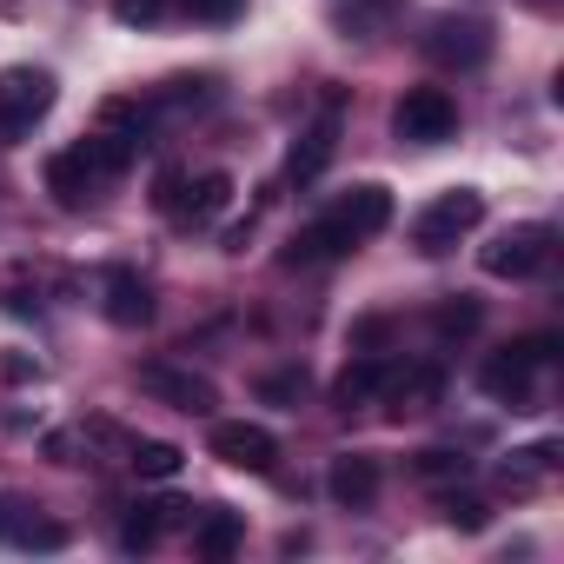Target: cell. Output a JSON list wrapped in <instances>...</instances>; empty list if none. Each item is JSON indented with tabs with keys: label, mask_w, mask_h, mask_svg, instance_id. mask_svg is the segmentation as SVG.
<instances>
[{
	"label": "cell",
	"mask_w": 564,
	"mask_h": 564,
	"mask_svg": "<svg viewBox=\"0 0 564 564\" xmlns=\"http://www.w3.org/2000/svg\"><path fill=\"white\" fill-rule=\"evenodd\" d=\"M485 226V193L478 186H445L419 219H412V246L419 252H452L465 232H478Z\"/></svg>",
	"instance_id": "cell-1"
},
{
	"label": "cell",
	"mask_w": 564,
	"mask_h": 564,
	"mask_svg": "<svg viewBox=\"0 0 564 564\" xmlns=\"http://www.w3.org/2000/svg\"><path fill=\"white\" fill-rule=\"evenodd\" d=\"M551 359H557V339H551V333L518 339V346H505V352H491V359L478 366V386L518 412V405H531V379H538V366H551Z\"/></svg>",
	"instance_id": "cell-2"
},
{
	"label": "cell",
	"mask_w": 564,
	"mask_h": 564,
	"mask_svg": "<svg viewBox=\"0 0 564 564\" xmlns=\"http://www.w3.org/2000/svg\"><path fill=\"white\" fill-rule=\"evenodd\" d=\"M54 113V74L47 67H0V140H21Z\"/></svg>",
	"instance_id": "cell-3"
},
{
	"label": "cell",
	"mask_w": 564,
	"mask_h": 564,
	"mask_svg": "<svg viewBox=\"0 0 564 564\" xmlns=\"http://www.w3.org/2000/svg\"><path fill=\"white\" fill-rule=\"evenodd\" d=\"M392 133L412 140V147H438L458 133V100L445 87H405L399 107H392Z\"/></svg>",
	"instance_id": "cell-4"
},
{
	"label": "cell",
	"mask_w": 564,
	"mask_h": 564,
	"mask_svg": "<svg viewBox=\"0 0 564 564\" xmlns=\"http://www.w3.org/2000/svg\"><path fill=\"white\" fill-rule=\"evenodd\" d=\"M551 226L544 219H531V226H511V232H498L485 252H478V265L491 272V279H531V272H544V259H551Z\"/></svg>",
	"instance_id": "cell-5"
},
{
	"label": "cell",
	"mask_w": 564,
	"mask_h": 564,
	"mask_svg": "<svg viewBox=\"0 0 564 564\" xmlns=\"http://www.w3.org/2000/svg\"><path fill=\"white\" fill-rule=\"evenodd\" d=\"M140 392L160 399V405H173V412H193V419H213V405H219L213 379H206V372H186V366H173V359H147V366H140Z\"/></svg>",
	"instance_id": "cell-6"
},
{
	"label": "cell",
	"mask_w": 564,
	"mask_h": 564,
	"mask_svg": "<svg viewBox=\"0 0 564 564\" xmlns=\"http://www.w3.org/2000/svg\"><path fill=\"white\" fill-rule=\"evenodd\" d=\"M425 54L438 67H485L491 61V21H478V14H438L425 28Z\"/></svg>",
	"instance_id": "cell-7"
},
{
	"label": "cell",
	"mask_w": 564,
	"mask_h": 564,
	"mask_svg": "<svg viewBox=\"0 0 564 564\" xmlns=\"http://www.w3.org/2000/svg\"><path fill=\"white\" fill-rule=\"evenodd\" d=\"M206 452H213L219 465H232V471H272V458H279V438H272L265 425L219 419V425L206 432Z\"/></svg>",
	"instance_id": "cell-8"
},
{
	"label": "cell",
	"mask_w": 564,
	"mask_h": 564,
	"mask_svg": "<svg viewBox=\"0 0 564 564\" xmlns=\"http://www.w3.org/2000/svg\"><path fill=\"white\" fill-rule=\"evenodd\" d=\"M100 313L120 326V333H140V326H153V293H147V279L133 272V265H107V279H100Z\"/></svg>",
	"instance_id": "cell-9"
},
{
	"label": "cell",
	"mask_w": 564,
	"mask_h": 564,
	"mask_svg": "<svg viewBox=\"0 0 564 564\" xmlns=\"http://www.w3.org/2000/svg\"><path fill=\"white\" fill-rule=\"evenodd\" d=\"M333 153H339V100L300 133V147H293V160H286V186H313V180L333 166Z\"/></svg>",
	"instance_id": "cell-10"
},
{
	"label": "cell",
	"mask_w": 564,
	"mask_h": 564,
	"mask_svg": "<svg viewBox=\"0 0 564 564\" xmlns=\"http://www.w3.org/2000/svg\"><path fill=\"white\" fill-rule=\"evenodd\" d=\"M326 491H333V505L366 511V505L379 498V458H372V452H339V458L326 465Z\"/></svg>",
	"instance_id": "cell-11"
},
{
	"label": "cell",
	"mask_w": 564,
	"mask_h": 564,
	"mask_svg": "<svg viewBox=\"0 0 564 564\" xmlns=\"http://www.w3.org/2000/svg\"><path fill=\"white\" fill-rule=\"evenodd\" d=\"M352 246H359V239H352V232H346L333 213H319L313 226H300V232H293V246H286V265H326V259H346Z\"/></svg>",
	"instance_id": "cell-12"
},
{
	"label": "cell",
	"mask_w": 564,
	"mask_h": 564,
	"mask_svg": "<svg viewBox=\"0 0 564 564\" xmlns=\"http://www.w3.org/2000/svg\"><path fill=\"white\" fill-rule=\"evenodd\" d=\"M333 219H339L352 239H372V232H386V226H392V193L366 180V186H352V193L333 206Z\"/></svg>",
	"instance_id": "cell-13"
},
{
	"label": "cell",
	"mask_w": 564,
	"mask_h": 564,
	"mask_svg": "<svg viewBox=\"0 0 564 564\" xmlns=\"http://www.w3.org/2000/svg\"><path fill=\"white\" fill-rule=\"evenodd\" d=\"M94 186H100V173L80 160V147H67V153H54V160H47V193H54V206L80 213V206L94 199Z\"/></svg>",
	"instance_id": "cell-14"
},
{
	"label": "cell",
	"mask_w": 564,
	"mask_h": 564,
	"mask_svg": "<svg viewBox=\"0 0 564 564\" xmlns=\"http://www.w3.org/2000/svg\"><path fill=\"white\" fill-rule=\"evenodd\" d=\"M246 544V518L239 511H226V505H206V511H193V551L199 557H232Z\"/></svg>",
	"instance_id": "cell-15"
},
{
	"label": "cell",
	"mask_w": 564,
	"mask_h": 564,
	"mask_svg": "<svg viewBox=\"0 0 564 564\" xmlns=\"http://www.w3.org/2000/svg\"><path fill=\"white\" fill-rule=\"evenodd\" d=\"M386 379H392V366L366 352V359H352V366L333 379V405H339V412H359V405H372V399L386 392Z\"/></svg>",
	"instance_id": "cell-16"
},
{
	"label": "cell",
	"mask_w": 564,
	"mask_h": 564,
	"mask_svg": "<svg viewBox=\"0 0 564 564\" xmlns=\"http://www.w3.org/2000/svg\"><path fill=\"white\" fill-rule=\"evenodd\" d=\"M80 160L100 173V180H113V173H127L133 160H140V133H120V127H100V133H87L80 140Z\"/></svg>",
	"instance_id": "cell-17"
},
{
	"label": "cell",
	"mask_w": 564,
	"mask_h": 564,
	"mask_svg": "<svg viewBox=\"0 0 564 564\" xmlns=\"http://www.w3.org/2000/svg\"><path fill=\"white\" fill-rule=\"evenodd\" d=\"M226 206H232V173H199V180L180 193V213H173V219H180V226H206V219H219Z\"/></svg>",
	"instance_id": "cell-18"
},
{
	"label": "cell",
	"mask_w": 564,
	"mask_h": 564,
	"mask_svg": "<svg viewBox=\"0 0 564 564\" xmlns=\"http://www.w3.org/2000/svg\"><path fill=\"white\" fill-rule=\"evenodd\" d=\"M127 465H133L140 478H180V465H186V452H180V445H166V438H140Z\"/></svg>",
	"instance_id": "cell-19"
},
{
	"label": "cell",
	"mask_w": 564,
	"mask_h": 564,
	"mask_svg": "<svg viewBox=\"0 0 564 564\" xmlns=\"http://www.w3.org/2000/svg\"><path fill=\"white\" fill-rule=\"evenodd\" d=\"M478 319H485V306L458 293V300H445V306L432 313V333H438V339H465V333H478Z\"/></svg>",
	"instance_id": "cell-20"
},
{
	"label": "cell",
	"mask_w": 564,
	"mask_h": 564,
	"mask_svg": "<svg viewBox=\"0 0 564 564\" xmlns=\"http://www.w3.org/2000/svg\"><path fill=\"white\" fill-rule=\"evenodd\" d=\"M8 544H21V551H61L67 531L47 524V518H14V524H8Z\"/></svg>",
	"instance_id": "cell-21"
},
{
	"label": "cell",
	"mask_w": 564,
	"mask_h": 564,
	"mask_svg": "<svg viewBox=\"0 0 564 564\" xmlns=\"http://www.w3.org/2000/svg\"><path fill=\"white\" fill-rule=\"evenodd\" d=\"M206 100H213V80H206V74H199V80L180 74V80H166V87L153 94V107H206Z\"/></svg>",
	"instance_id": "cell-22"
},
{
	"label": "cell",
	"mask_w": 564,
	"mask_h": 564,
	"mask_svg": "<svg viewBox=\"0 0 564 564\" xmlns=\"http://www.w3.org/2000/svg\"><path fill=\"white\" fill-rule=\"evenodd\" d=\"M306 392V366H286V372H265L259 379V399H272V405H293Z\"/></svg>",
	"instance_id": "cell-23"
},
{
	"label": "cell",
	"mask_w": 564,
	"mask_h": 564,
	"mask_svg": "<svg viewBox=\"0 0 564 564\" xmlns=\"http://www.w3.org/2000/svg\"><path fill=\"white\" fill-rule=\"evenodd\" d=\"M173 0H113V21L120 28H160Z\"/></svg>",
	"instance_id": "cell-24"
},
{
	"label": "cell",
	"mask_w": 564,
	"mask_h": 564,
	"mask_svg": "<svg viewBox=\"0 0 564 564\" xmlns=\"http://www.w3.org/2000/svg\"><path fill=\"white\" fill-rule=\"evenodd\" d=\"M412 471H419V478H465V471H471V458H465V452H419V458H412Z\"/></svg>",
	"instance_id": "cell-25"
},
{
	"label": "cell",
	"mask_w": 564,
	"mask_h": 564,
	"mask_svg": "<svg viewBox=\"0 0 564 564\" xmlns=\"http://www.w3.org/2000/svg\"><path fill=\"white\" fill-rule=\"evenodd\" d=\"M180 14H186V21H213V28H226V21L246 14V0H180Z\"/></svg>",
	"instance_id": "cell-26"
},
{
	"label": "cell",
	"mask_w": 564,
	"mask_h": 564,
	"mask_svg": "<svg viewBox=\"0 0 564 564\" xmlns=\"http://www.w3.org/2000/svg\"><path fill=\"white\" fill-rule=\"evenodd\" d=\"M445 524H458V531H485L491 511H485L478 498H445Z\"/></svg>",
	"instance_id": "cell-27"
},
{
	"label": "cell",
	"mask_w": 564,
	"mask_h": 564,
	"mask_svg": "<svg viewBox=\"0 0 564 564\" xmlns=\"http://www.w3.org/2000/svg\"><path fill=\"white\" fill-rule=\"evenodd\" d=\"M180 193H186V173L166 166V173L153 180V206H160V213H180Z\"/></svg>",
	"instance_id": "cell-28"
},
{
	"label": "cell",
	"mask_w": 564,
	"mask_h": 564,
	"mask_svg": "<svg viewBox=\"0 0 564 564\" xmlns=\"http://www.w3.org/2000/svg\"><path fill=\"white\" fill-rule=\"evenodd\" d=\"M0 379H8V386H34V379H41V366H34L28 352H0Z\"/></svg>",
	"instance_id": "cell-29"
},
{
	"label": "cell",
	"mask_w": 564,
	"mask_h": 564,
	"mask_svg": "<svg viewBox=\"0 0 564 564\" xmlns=\"http://www.w3.org/2000/svg\"><path fill=\"white\" fill-rule=\"evenodd\" d=\"M8 524H14V511H0V538H8Z\"/></svg>",
	"instance_id": "cell-30"
}]
</instances>
